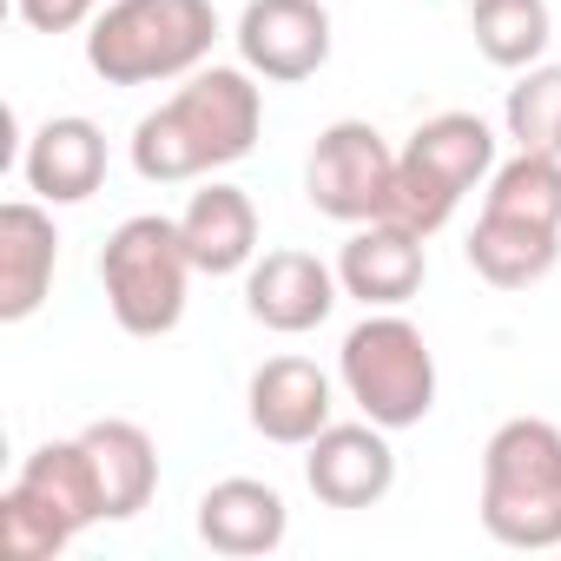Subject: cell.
Returning a JSON list of instances; mask_svg holds the SVG:
<instances>
[{
  "label": "cell",
  "mask_w": 561,
  "mask_h": 561,
  "mask_svg": "<svg viewBox=\"0 0 561 561\" xmlns=\"http://www.w3.org/2000/svg\"><path fill=\"white\" fill-rule=\"evenodd\" d=\"M21 179L41 205H87L106 185V133L80 113L47 119L21 152Z\"/></svg>",
  "instance_id": "2e32d148"
},
{
  "label": "cell",
  "mask_w": 561,
  "mask_h": 561,
  "mask_svg": "<svg viewBox=\"0 0 561 561\" xmlns=\"http://www.w3.org/2000/svg\"><path fill=\"white\" fill-rule=\"evenodd\" d=\"M502 133L515 152H554L561 159V67H522V80L502 100Z\"/></svg>",
  "instance_id": "7402d4cb"
},
{
  "label": "cell",
  "mask_w": 561,
  "mask_h": 561,
  "mask_svg": "<svg viewBox=\"0 0 561 561\" xmlns=\"http://www.w3.org/2000/svg\"><path fill=\"white\" fill-rule=\"evenodd\" d=\"M211 0H106L87 27V67L106 87H159L198 73L211 60Z\"/></svg>",
  "instance_id": "7a4b0ae2"
},
{
  "label": "cell",
  "mask_w": 561,
  "mask_h": 561,
  "mask_svg": "<svg viewBox=\"0 0 561 561\" xmlns=\"http://www.w3.org/2000/svg\"><path fill=\"white\" fill-rule=\"evenodd\" d=\"M430 238L390 225V218H370V225H351L344 251H337V285L344 298H357L364 311H403L423 277H430V257H423Z\"/></svg>",
  "instance_id": "4fadbf2b"
},
{
  "label": "cell",
  "mask_w": 561,
  "mask_h": 561,
  "mask_svg": "<svg viewBox=\"0 0 561 561\" xmlns=\"http://www.w3.org/2000/svg\"><path fill=\"white\" fill-rule=\"evenodd\" d=\"M482 528L502 548H561V430L508 416L482 443Z\"/></svg>",
  "instance_id": "277c9868"
},
{
  "label": "cell",
  "mask_w": 561,
  "mask_h": 561,
  "mask_svg": "<svg viewBox=\"0 0 561 561\" xmlns=\"http://www.w3.org/2000/svg\"><path fill=\"white\" fill-rule=\"evenodd\" d=\"M179 231L205 277L251 271V257H257V205H251V192H238L225 179H205L192 192V205L179 211Z\"/></svg>",
  "instance_id": "e0dca14e"
},
{
  "label": "cell",
  "mask_w": 561,
  "mask_h": 561,
  "mask_svg": "<svg viewBox=\"0 0 561 561\" xmlns=\"http://www.w3.org/2000/svg\"><path fill=\"white\" fill-rule=\"evenodd\" d=\"M93 522H106V495H100V469H93L87 443L80 436L41 443L21 462V476L8 482V495H0V554L8 561H54Z\"/></svg>",
  "instance_id": "3957f363"
},
{
  "label": "cell",
  "mask_w": 561,
  "mask_h": 561,
  "mask_svg": "<svg viewBox=\"0 0 561 561\" xmlns=\"http://www.w3.org/2000/svg\"><path fill=\"white\" fill-rule=\"evenodd\" d=\"M14 8L34 34H73V27H93V14L106 0H14Z\"/></svg>",
  "instance_id": "603a6c76"
},
{
  "label": "cell",
  "mask_w": 561,
  "mask_h": 561,
  "mask_svg": "<svg viewBox=\"0 0 561 561\" xmlns=\"http://www.w3.org/2000/svg\"><path fill=\"white\" fill-rule=\"evenodd\" d=\"M482 211L495 218H522L541 231H561V159L554 152H515L489 172Z\"/></svg>",
  "instance_id": "44dd1931"
},
{
  "label": "cell",
  "mask_w": 561,
  "mask_h": 561,
  "mask_svg": "<svg viewBox=\"0 0 561 561\" xmlns=\"http://www.w3.org/2000/svg\"><path fill=\"white\" fill-rule=\"evenodd\" d=\"M264 133V93L251 67H198L172 100L133 126V172L146 185H192L238 165Z\"/></svg>",
  "instance_id": "6da1fadb"
},
{
  "label": "cell",
  "mask_w": 561,
  "mask_h": 561,
  "mask_svg": "<svg viewBox=\"0 0 561 561\" xmlns=\"http://www.w3.org/2000/svg\"><path fill=\"white\" fill-rule=\"evenodd\" d=\"M305 482L324 508H377L397 489V449L383 423H331L305 443Z\"/></svg>",
  "instance_id": "30bf717a"
},
{
  "label": "cell",
  "mask_w": 561,
  "mask_h": 561,
  "mask_svg": "<svg viewBox=\"0 0 561 561\" xmlns=\"http://www.w3.org/2000/svg\"><path fill=\"white\" fill-rule=\"evenodd\" d=\"M469 34H476V54L502 73H522L548 54L554 41V14L548 0H476L469 8Z\"/></svg>",
  "instance_id": "ffe728a7"
},
{
  "label": "cell",
  "mask_w": 561,
  "mask_h": 561,
  "mask_svg": "<svg viewBox=\"0 0 561 561\" xmlns=\"http://www.w3.org/2000/svg\"><path fill=\"white\" fill-rule=\"evenodd\" d=\"M291 535V508L271 482L257 476H225L198 495V541L211 554H231V561H251V554H271L285 548Z\"/></svg>",
  "instance_id": "9a60e30c"
},
{
  "label": "cell",
  "mask_w": 561,
  "mask_h": 561,
  "mask_svg": "<svg viewBox=\"0 0 561 561\" xmlns=\"http://www.w3.org/2000/svg\"><path fill=\"white\" fill-rule=\"evenodd\" d=\"M337 271L324 264V257H311V251H264V257H251V271H244V311L264 324V331H277V337H305V331H318L331 311H337Z\"/></svg>",
  "instance_id": "8fae6325"
},
{
  "label": "cell",
  "mask_w": 561,
  "mask_h": 561,
  "mask_svg": "<svg viewBox=\"0 0 561 561\" xmlns=\"http://www.w3.org/2000/svg\"><path fill=\"white\" fill-rule=\"evenodd\" d=\"M489 172H495V133H489V119H476V113H436L397 152V179H390L383 218L403 225V231H416V238H436L456 218V205Z\"/></svg>",
  "instance_id": "5b68a950"
},
{
  "label": "cell",
  "mask_w": 561,
  "mask_h": 561,
  "mask_svg": "<svg viewBox=\"0 0 561 561\" xmlns=\"http://www.w3.org/2000/svg\"><path fill=\"white\" fill-rule=\"evenodd\" d=\"M337 390L331 377L311 364V357H271L251 370V390H244V416L264 443L277 449H305L311 436H324L337 416Z\"/></svg>",
  "instance_id": "7c38bea8"
},
{
  "label": "cell",
  "mask_w": 561,
  "mask_h": 561,
  "mask_svg": "<svg viewBox=\"0 0 561 561\" xmlns=\"http://www.w3.org/2000/svg\"><path fill=\"white\" fill-rule=\"evenodd\" d=\"M231 41L257 80L298 87V80L324 73V60H331V14H324V0H244Z\"/></svg>",
  "instance_id": "9c48e42d"
},
{
  "label": "cell",
  "mask_w": 561,
  "mask_h": 561,
  "mask_svg": "<svg viewBox=\"0 0 561 561\" xmlns=\"http://www.w3.org/2000/svg\"><path fill=\"white\" fill-rule=\"evenodd\" d=\"M93 469H100V495H106V522H133L152 495H159V449L139 423L126 416H100L80 430Z\"/></svg>",
  "instance_id": "ac0fdd59"
},
{
  "label": "cell",
  "mask_w": 561,
  "mask_h": 561,
  "mask_svg": "<svg viewBox=\"0 0 561 561\" xmlns=\"http://www.w3.org/2000/svg\"><path fill=\"white\" fill-rule=\"evenodd\" d=\"M462 251H469V271L482 277V285H495V291H528V285H541V277L554 271L561 231H541V225L482 211Z\"/></svg>",
  "instance_id": "d6986e66"
},
{
  "label": "cell",
  "mask_w": 561,
  "mask_h": 561,
  "mask_svg": "<svg viewBox=\"0 0 561 561\" xmlns=\"http://www.w3.org/2000/svg\"><path fill=\"white\" fill-rule=\"evenodd\" d=\"M192 271L198 264L185 251L179 218H159V211L126 218L106 238V251H100V291H106L113 324L126 337H165V331H179Z\"/></svg>",
  "instance_id": "8992f818"
},
{
  "label": "cell",
  "mask_w": 561,
  "mask_h": 561,
  "mask_svg": "<svg viewBox=\"0 0 561 561\" xmlns=\"http://www.w3.org/2000/svg\"><path fill=\"white\" fill-rule=\"evenodd\" d=\"M60 271V231L41 198L0 205V324H27Z\"/></svg>",
  "instance_id": "5bb4252c"
},
{
  "label": "cell",
  "mask_w": 561,
  "mask_h": 561,
  "mask_svg": "<svg viewBox=\"0 0 561 561\" xmlns=\"http://www.w3.org/2000/svg\"><path fill=\"white\" fill-rule=\"evenodd\" d=\"M337 383L370 423L416 430L436 410V351L403 311H370L337 351Z\"/></svg>",
  "instance_id": "52a82bcc"
},
{
  "label": "cell",
  "mask_w": 561,
  "mask_h": 561,
  "mask_svg": "<svg viewBox=\"0 0 561 561\" xmlns=\"http://www.w3.org/2000/svg\"><path fill=\"white\" fill-rule=\"evenodd\" d=\"M390 179H397V152L390 139L370 126V119H337L318 133L311 159H305V198L337 218V225H370L383 218V198H390Z\"/></svg>",
  "instance_id": "ba28073f"
}]
</instances>
